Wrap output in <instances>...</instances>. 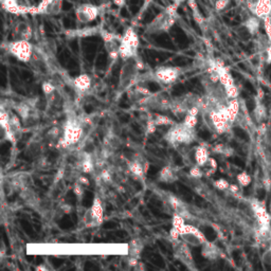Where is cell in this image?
<instances>
[{
  "label": "cell",
  "instance_id": "6da1fadb",
  "mask_svg": "<svg viewBox=\"0 0 271 271\" xmlns=\"http://www.w3.org/2000/svg\"><path fill=\"white\" fill-rule=\"evenodd\" d=\"M179 4L173 3L146 25L145 32L147 34H161L169 32L177 19V8Z\"/></svg>",
  "mask_w": 271,
  "mask_h": 271
},
{
  "label": "cell",
  "instance_id": "7a4b0ae2",
  "mask_svg": "<svg viewBox=\"0 0 271 271\" xmlns=\"http://www.w3.org/2000/svg\"><path fill=\"white\" fill-rule=\"evenodd\" d=\"M124 65L122 67L119 85L121 90H129L137 83V79L140 76V71L144 69L143 62L138 58H132L124 61Z\"/></svg>",
  "mask_w": 271,
  "mask_h": 271
},
{
  "label": "cell",
  "instance_id": "3957f363",
  "mask_svg": "<svg viewBox=\"0 0 271 271\" xmlns=\"http://www.w3.org/2000/svg\"><path fill=\"white\" fill-rule=\"evenodd\" d=\"M195 127L188 126L182 121L181 123H174L165 136L166 141L174 146L188 145L195 141Z\"/></svg>",
  "mask_w": 271,
  "mask_h": 271
},
{
  "label": "cell",
  "instance_id": "277c9868",
  "mask_svg": "<svg viewBox=\"0 0 271 271\" xmlns=\"http://www.w3.org/2000/svg\"><path fill=\"white\" fill-rule=\"evenodd\" d=\"M84 136V123L76 116H69L64 125V134L59 144L63 148L77 144Z\"/></svg>",
  "mask_w": 271,
  "mask_h": 271
},
{
  "label": "cell",
  "instance_id": "5b68a950",
  "mask_svg": "<svg viewBox=\"0 0 271 271\" xmlns=\"http://www.w3.org/2000/svg\"><path fill=\"white\" fill-rule=\"evenodd\" d=\"M140 40L132 28H128L122 35L120 43V59L123 61L138 57Z\"/></svg>",
  "mask_w": 271,
  "mask_h": 271
},
{
  "label": "cell",
  "instance_id": "8992f818",
  "mask_svg": "<svg viewBox=\"0 0 271 271\" xmlns=\"http://www.w3.org/2000/svg\"><path fill=\"white\" fill-rule=\"evenodd\" d=\"M34 49L35 48L30 43V40L25 39H15L7 45L8 52L22 63H29L32 61Z\"/></svg>",
  "mask_w": 271,
  "mask_h": 271
},
{
  "label": "cell",
  "instance_id": "52a82bcc",
  "mask_svg": "<svg viewBox=\"0 0 271 271\" xmlns=\"http://www.w3.org/2000/svg\"><path fill=\"white\" fill-rule=\"evenodd\" d=\"M250 206L254 213L257 224H259V234L261 236H266L270 232L271 229L270 212H267L265 203L260 201L259 199H251Z\"/></svg>",
  "mask_w": 271,
  "mask_h": 271
},
{
  "label": "cell",
  "instance_id": "ba28073f",
  "mask_svg": "<svg viewBox=\"0 0 271 271\" xmlns=\"http://www.w3.org/2000/svg\"><path fill=\"white\" fill-rule=\"evenodd\" d=\"M104 221V208L99 196L93 199L91 207L85 212L83 222L86 228L100 227Z\"/></svg>",
  "mask_w": 271,
  "mask_h": 271
},
{
  "label": "cell",
  "instance_id": "9c48e42d",
  "mask_svg": "<svg viewBox=\"0 0 271 271\" xmlns=\"http://www.w3.org/2000/svg\"><path fill=\"white\" fill-rule=\"evenodd\" d=\"M179 232H180V238L184 242H186L188 246L199 247L208 241V239L206 238V235L193 225L185 224L179 230Z\"/></svg>",
  "mask_w": 271,
  "mask_h": 271
},
{
  "label": "cell",
  "instance_id": "30bf717a",
  "mask_svg": "<svg viewBox=\"0 0 271 271\" xmlns=\"http://www.w3.org/2000/svg\"><path fill=\"white\" fill-rule=\"evenodd\" d=\"M102 10L103 6H96L92 4L79 5L75 9V17L79 23H89L99 17Z\"/></svg>",
  "mask_w": 271,
  "mask_h": 271
},
{
  "label": "cell",
  "instance_id": "8fae6325",
  "mask_svg": "<svg viewBox=\"0 0 271 271\" xmlns=\"http://www.w3.org/2000/svg\"><path fill=\"white\" fill-rule=\"evenodd\" d=\"M181 74V68L179 67H159L153 73V78L159 84L171 85L179 78Z\"/></svg>",
  "mask_w": 271,
  "mask_h": 271
},
{
  "label": "cell",
  "instance_id": "7c38bea8",
  "mask_svg": "<svg viewBox=\"0 0 271 271\" xmlns=\"http://www.w3.org/2000/svg\"><path fill=\"white\" fill-rule=\"evenodd\" d=\"M100 35L103 38L105 49L110 56L111 60L116 61L120 58V43L122 35H118L112 32H108L104 29H101Z\"/></svg>",
  "mask_w": 271,
  "mask_h": 271
},
{
  "label": "cell",
  "instance_id": "4fadbf2b",
  "mask_svg": "<svg viewBox=\"0 0 271 271\" xmlns=\"http://www.w3.org/2000/svg\"><path fill=\"white\" fill-rule=\"evenodd\" d=\"M173 249H174V256L180 261L183 265L188 268H193L194 260L193 255L189 249V246L186 242H184L181 238L177 240H173Z\"/></svg>",
  "mask_w": 271,
  "mask_h": 271
},
{
  "label": "cell",
  "instance_id": "5bb4252c",
  "mask_svg": "<svg viewBox=\"0 0 271 271\" xmlns=\"http://www.w3.org/2000/svg\"><path fill=\"white\" fill-rule=\"evenodd\" d=\"M246 6L252 15L262 20L271 16V0H246Z\"/></svg>",
  "mask_w": 271,
  "mask_h": 271
},
{
  "label": "cell",
  "instance_id": "9a60e30c",
  "mask_svg": "<svg viewBox=\"0 0 271 271\" xmlns=\"http://www.w3.org/2000/svg\"><path fill=\"white\" fill-rule=\"evenodd\" d=\"M63 7V0H42L36 8H31L32 14L58 15Z\"/></svg>",
  "mask_w": 271,
  "mask_h": 271
},
{
  "label": "cell",
  "instance_id": "2e32d148",
  "mask_svg": "<svg viewBox=\"0 0 271 271\" xmlns=\"http://www.w3.org/2000/svg\"><path fill=\"white\" fill-rule=\"evenodd\" d=\"M15 39H25L30 40L32 38V26L26 21H19L16 23L14 31H13Z\"/></svg>",
  "mask_w": 271,
  "mask_h": 271
},
{
  "label": "cell",
  "instance_id": "e0dca14e",
  "mask_svg": "<svg viewBox=\"0 0 271 271\" xmlns=\"http://www.w3.org/2000/svg\"><path fill=\"white\" fill-rule=\"evenodd\" d=\"M3 8L13 14H25L30 13L31 8H25L18 4V0H0Z\"/></svg>",
  "mask_w": 271,
  "mask_h": 271
},
{
  "label": "cell",
  "instance_id": "ac0fdd59",
  "mask_svg": "<svg viewBox=\"0 0 271 271\" xmlns=\"http://www.w3.org/2000/svg\"><path fill=\"white\" fill-rule=\"evenodd\" d=\"M73 86L78 94H84L91 87V78L87 74H80L73 79Z\"/></svg>",
  "mask_w": 271,
  "mask_h": 271
},
{
  "label": "cell",
  "instance_id": "d6986e66",
  "mask_svg": "<svg viewBox=\"0 0 271 271\" xmlns=\"http://www.w3.org/2000/svg\"><path fill=\"white\" fill-rule=\"evenodd\" d=\"M210 159V155H209V150L206 145L200 144L196 147L195 150V161H196V165L201 167V168H205L206 165L208 164V161Z\"/></svg>",
  "mask_w": 271,
  "mask_h": 271
},
{
  "label": "cell",
  "instance_id": "ffe728a7",
  "mask_svg": "<svg viewBox=\"0 0 271 271\" xmlns=\"http://www.w3.org/2000/svg\"><path fill=\"white\" fill-rule=\"evenodd\" d=\"M143 242L140 239H132L127 247L128 259H140L141 252L143 250Z\"/></svg>",
  "mask_w": 271,
  "mask_h": 271
},
{
  "label": "cell",
  "instance_id": "44dd1931",
  "mask_svg": "<svg viewBox=\"0 0 271 271\" xmlns=\"http://www.w3.org/2000/svg\"><path fill=\"white\" fill-rule=\"evenodd\" d=\"M202 256H205L208 260H215L218 259L220 255V250L216 247L213 242L207 241L202 245V250H201Z\"/></svg>",
  "mask_w": 271,
  "mask_h": 271
},
{
  "label": "cell",
  "instance_id": "7402d4cb",
  "mask_svg": "<svg viewBox=\"0 0 271 271\" xmlns=\"http://www.w3.org/2000/svg\"><path fill=\"white\" fill-rule=\"evenodd\" d=\"M239 102L237 99H230L227 103V113L231 123H234L239 114Z\"/></svg>",
  "mask_w": 271,
  "mask_h": 271
},
{
  "label": "cell",
  "instance_id": "603a6c76",
  "mask_svg": "<svg viewBox=\"0 0 271 271\" xmlns=\"http://www.w3.org/2000/svg\"><path fill=\"white\" fill-rule=\"evenodd\" d=\"M178 179L177 175H176L175 170L171 167H166L162 169L159 173V180L162 182H167V183H172Z\"/></svg>",
  "mask_w": 271,
  "mask_h": 271
},
{
  "label": "cell",
  "instance_id": "cb8c5ba5",
  "mask_svg": "<svg viewBox=\"0 0 271 271\" xmlns=\"http://www.w3.org/2000/svg\"><path fill=\"white\" fill-rule=\"evenodd\" d=\"M261 20L262 19H260L259 17H256V16L252 15V16H249L245 20V22H243V25H245V28L247 29V31L250 34L254 35V34H256L257 32H259V30H260Z\"/></svg>",
  "mask_w": 271,
  "mask_h": 271
},
{
  "label": "cell",
  "instance_id": "d4e9b609",
  "mask_svg": "<svg viewBox=\"0 0 271 271\" xmlns=\"http://www.w3.org/2000/svg\"><path fill=\"white\" fill-rule=\"evenodd\" d=\"M128 169H129V172L137 179H142L144 177V176H145L144 167H143V165L141 164V162L138 161V160H133V161L129 162Z\"/></svg>",
  "mask_w": 271,
  "mask_h": 271
},
{
  "label": "cell",
  "instance_id": "484cf974",
  "mask_svg": "<svg viewBox=\"0 0 271 271\" xmlns=\"http://www.w3.org/2000/svg\"><path fill=\"white\" fill-rule=\"evenodd\" d=\"M253 116L257 122H262L266 118V116H267L266 107L262 103V101H256V105H255L254 111H253Z\"/></svg>",
  "mask_w": 271,
  "mask_h": 271
},
{
  "label": "cell",
  "instance_id": "4316f807",
  "mask_svg": "<svg viewBox=\"0 0 271 271\" xmlns=\"http://www.w3.org/2000/svg\"><path fill=\"white\" fill-rule=\"evenodd\" d=\"M101 29L99 28H87V29H80L77 31H72V34H69V36H79V37H86V36H90V35H94V34H100Z\"/></svg>",
  "mask_w": 271,
  "mask_h": 271
},
{
  "label": "cell",
  "instance_id": "83f0119b",
  "mask_svg": "<svg viewBox=\"0 0 271 271\" xmlns=\"http://www.w3.org/2000/svg\"><path fill=\"white\" fill-rule=\"evenodd\" d=\"M153 119L157 126H170L175 123V122L172 121L169 117L164 116V115H156Z\"/></svg>",
  "mask_w": 271,
  "mask_h": 271
},
{
  "label": "cell",
  "instance_id": "f1b7e54d",
  "mask_svg": "<svg viewBox=\"0 0 271 271\" xmlns=\"http://www.w3.org/2000/svg\"><path fill=\"white\" fill-rule=\"evenodd\" d=\"M236 179H237V182H238V184L240 186H248L251 183V181H252L251 176L247 172L239 173L236 176Z\"/></svg>",
  "mask_w": 271,
  "mask_h": 271
},
{
  "label": "cell",
  "instance_id": "f546056e",
  "mask_svg": "<svg viewBox=\"0 0 271 271\" xmlns=\"http://www.w3.org/2000/svg\"><path fill=\"white\" fill-rule=\"evenodd\" d=\"M214 152L216 154H222V155H225L226 157H230L233 155V150L231 147L229 146H226L224 144H219L218 146L214 147Z\"/></svg>",
  "mask_w": 271,
  "mask_h": 271
},
{
  "label": "cell",
  "instance_id": "4dcf8cb0",
  "mask_svg": "<svg viewBox=\"0 0 271 271\" xmlns=\"http://www.w3.org/2000/svg\"><path fill=\"white\" fill-rule=\"evenodd\" d=\"M184 225H185V219L183 218V216H181V215L178 214V213H175L174 216H173L172 226H173L174 228L177 229L178 231H179V230H180Z\"/></svg>",
  "mask_w": 271,
  "mask_h": 271
},
{
  "label": "cell",
  "instance_id": "1f68e13d",
  "mask_svg": "<svg viewBox=\"0 0 271 271\" xmlns=\"http://www.w3.org/2000/svg\"><path fill=\"white\" fill-rule=\"evenodd\" d=\"M225 91H226V94L228 99H237L238 98V94H239V91H238V88L236 87V85H233V86H230L228 88H225Z\"/></svg>",
  "mask_w": 271,
  "mask_h": 271
},
{
  "label": "cell",
  "instance_id": "d6a6232c",
  "mask_svg": "<svg viewBox=\"0 0 271 271\" xmlns=\"http://www.w3.org/2000/svg\"><path fill=\"white\" fill-rule=\"evenodd\" d=\"M214 186L218 189H221V191H226V189H229L230 183L226 179L221 178V179H218L216 181H214Z\"/></svg>",
  "mask_w": 271,
  "mask_h": 271
},
{
  "label": "cell",
  "instance_id": "836d02e7",
  "mask_svg": "<svg viewBox=\"0 0 271 271\" xmlns=\"http://www.w3.org/2000/svg\"><path fill=\"white\" fill-rule=\"evenodd\" d=\"M183 122L185 124L191 127H195L198 123V117L197 116H191V115H186L183 118Z\"/></svg>",
  "mask_w": 271,
  "mask_h": 271
},
{
  "label": "cell",
  "instance_id": "e575fe53",
  "mask_svg": "<svg viewBox=\"0 0 271 271\" xmlns=\"http://www.w3.org/2000/svg\"><path fill=\"white\" fill-rule=\"evenodd\" d=\"M189 176L193 178H201L203 176V172L201 170V167L199 166H195L193 167L191 170H189Z\"/></svg>",
  "mask_w": 271,
  "mask_h": 271
},
{
  "label": "cell",
  "instance_id": "d590c367",
  "mask_svg": "<svg viewBox=\"0 0 271 271\" xmlns=\"http://www.w3.org/2000/svg\"><path fill=\"white\" fill-rule=\"evenodd\" d=\"M56 86H54L52 83L50 82H45L43 84V91L44 93L46 94V96H51V94L54 93V91H56Z\"/></svg>",
  "mask_w": 271,
  "mask_h": 271
},
{
  "label": "cell",
  "instance_id": "8d00e7d4",
  "mask_svg": "<svg viewBox=\"0 0 271 271\" xmlns=\"http://www.w3.org/2000/svg\"><path fill=\"white\" fill-rule=\"evenodd\" d=\"M157 125L155 124L154 122V119H150L147 121V124H146V128H145V131L147 134H153L156 130H157Z\"/></svg>",
  "mask_w": 271,
  "mask_h": 271
},
{
  "label": "cell",
  "instance_id": "74e56055",
  "mask_svg": "<svg viewBox=\"0 0 271 271\" xmlns=\"http://www.w3.org/2000/svg\"><path fill=\"white\" fill-rule=\"evenodd\" d=\"M229 0H216L215 3V10L219 11V12H222L224 10H226L229 6Z\"/></svg>",
  "mask_w": 271,
  "mask_h": 271
},
{
  "label": "cell",
  "instance_id": "f35d334b",
  "mask_svg": "<svg viewBox=\"0 0 271 271\" xmlns=\"http://www.w3.org/2000/svg\"><path fill=\"white\" fill-rule=\"evenodd\" d=\"M264 28H265V31H266V34H267V37L269 39V42L271 44V21H270V18H267V19H264Z\"/></svg>",
  "mask_w": 271,
  "mask_h": 271
},
{
  "label": "cell",
  "instance_id": "ab89813d",
  "mask_svg": "<svg viewBox=\"0 0 271 271\" xmlns=\"http://www.w3.org/2000/svg\"><path fill=\"white\" fill-rule=\"evenodd\" d=\"M73 193L78 196V197H82L84 194V185L80 184L78 181L77 183H75L74 187H73Z\"/></svg>",
  "mask_w": 271,
  "mask_h": 271
},
{
  "label": "cell",
  "instance_id": "60d3db41",
  "mask_svg": "<svg viewBox=\"0 0 271 271\" xmlns=\"http://www.w3.org/2000/svg\"><path fill=\"white\" fill-rule=\"evenodd\" d=\"M170 236L172 237L173 240H177V239L180 238V232L178 231L177 229L173 227V228L171 229V231H170Z\"/></svg>",
  "mask_w": 271,
  "mask_h": 271
},
{
  "label": "cell",
  "instance_id": "b9f144b4",
  "mask_svg": "<svg viewBox=\"0 0 271 271\" xmlns=\"http://www.w3.org/2000/svg\"><path fill=\"white\" fill-rule=\"evenodd\" d=\"M229 191L231 192L232 194H237L239 191V186L236 184H230L229 186Z\"/></svg>",
  "mask_w": 271,
  "mask_h": 271
},
{
  "label": "cell",
  "instance_id": "7bdbcfd3",
  "mask_svg": "<svg viewBox=\"0 0 271 271\" xmlns=\"http://www.w3.org/2000/svg\"><path fill=\"white\" fill-rule=\"evenodd\" d=\"M64 175H65V171H64V169L59 170V172H58V174H57V176H56V182H58L59 180H61V179L64 177Z\"/></svg>",
  "mask_w": 271,
  "mask_h": 271
},
{
  "label": "cell",
  "instance_id": "ee69618b",
  "mask_svg": "<svg viewBox=\"0 0 271 271\" xmlns=\"http://www.w3.org/2000/svg\"><path fill=\"white\" fill-rule=\"evenodd\" d=\"M113 3L119 8H122L126 5V0H113Z\"/></svg>",
  "mask_w": 271,
  "mask_h": 271
},
{
  "label": "cell",
  "instance_id": "f6af8a7d",
  "mask_svg": "<svg viewBox=\"0 0 271 271\" xmlns=\"http://www.w3.org/2000/svg\"><path fill=\"white\" fill-rule=\"evenodd\" d=\"M78 182L83 185H89V180L86 177H79Z\"/></svg>",
  "mask_w": 271,
  "mask_h": 271
},
{
  "label": "cell",
  "instance_id": "bcb514c9",
  "mask_svg": "<svg viewBox=\"0 0 271 271\" xmlns=\"http://www.w3.org/2000/svg\"><path fill=\"white\" fill-rule=\"evenodd\" d=\"M267 62L268 63H271V44L267 48Z\"/></svg>",
  "mask_w": 271,
  "mask_h": 271
},
{
  "label": "cell",
  "instance_id": "7dc6e473",
  "mask_svg": "<svg viewBox=\"0 0 271 271\" xmlns=\"http://www.w3.org/2000/svg\"><path fill=\"white\" fill-rule=\"evenodd\" d=\"M264 186L266 188H269L271 186V180H270V178H267V179L264 180Z\"/></svg>",
  "mask_w": 271,
  "mask_h": 271
},
{
  "label": "cell",
  "instance_id": "c3c4849f",
  "mask_svg": "<svg viewBox=\"0 0 271 271\" xmlns=\"http://www.w3.org/2000/svg\"><path fill=\"white\" fill-rule=\"evenodd\" d=\"M171 2H172V3H176V4H179V5H180L182 2H184V0H171Z\"/></svg>",
  "mask_w": 271,
  "mask_h": 271
},
{
  "label": "cell",
  "instance_id": "681fc988",
  "mask_svg": "<svg viewBox=\"0 0 271 271\" xmlns=\"http://www.w3.org/2000/svg\"><path fill=\"white\" fill-rule=\"evenodd\" d=\"M269 212H270V215H271V203H270V207H269Z\"/></svg>",
  "mask_w": 271,
  "mask_h": 271
}]
</instances>
